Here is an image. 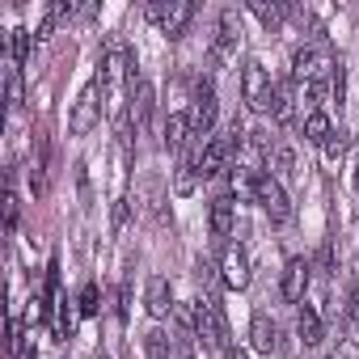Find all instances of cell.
<instances>
[{
  "label": "cell",
  "instance_id": "6da1fadb",
  "mask_svg": "<svg viewBox=\"0 0 359 359\" xmlns=\"http://www.w3.org/2000/svg\"><path fill=\"white\" fill-rule=\"evenodd\" d=\"M195 338L208 346V351H224L229 342V325H224V313L220 304L208 296V300H195Z\"/></svg>",
  "mask_w": 359,
  "mask_h": 359
},
{
  "label": "cell",
  "instance_id": "7a4b0ae2",
  "mask_svg": "<svg viewBox=\"0 0 359 359\" xmlns=\"http://www.w3.org/2000/svg\"><path fill=\"white\" fill-rule=\"evenodd\" d=\"M241 97L250 110H262L271 114V102H275V85L262 68V60H245V72H241Z\"/></svg>",
  "mask_w": 359,
  "mask_h": 359
},
{
  "label": "cell",
  "instance_id": "3957f363",
  "mask_svg": "<svg viewBox=\"0 0 359 359\" xmlns=\"http://www.w3.org/2000/svg\"><path fill=\"white\" fill-rule=\"evenodd\" d=\"M191 18H195L191 0H169V5L161 0V5H148V22H156L161 34H169V39H182L187 26H191Z\"/></svg>",
  "mask_w": 359,
  "mask_h": 359
},
{
  "label": "cell",
  "instance_id": "277c9868",
  "mask_svg": "<svg viewBox=\"0 0 359 359\" xmlns=\"http://www.w3.org/2000/svg\"><path fill=\"white\" fill-rule=\"evenodd\" d=\"M97 81H89L85 89H81V97L72 102V114H68V131L72 135H89L93 127H97V118H102V102H97Z\"/></svg>",
  "mask_w": 359,
  "mask_h": 359
},
{
  "label": "cell",
  "instance_id": "5b68a950",
  "mask_svg": "<svg viewBox=\"0 0 359 359\" xmlns=\"http://www.w3.org/2000/svg\"><path fill=\"white\" fill-rule=\"evenodd\" d=\"M220 283L229 292H245L250 287V254L241 241H229L224 245V258H220Z\"/></svg>",
  "mask_w": 359,
  "mask_h": 359
},
{
  "label": "cell",
  "instance_id": "8992f818",
  "mask_svg": "<svg viewBox=\"0 0 359 359\" xmlns=\"http://www.w3.org/2000/svg\"><path fill=\"white\" fill-rule=\"evenodd\" d=\"M338 64H334V55L325 51V47H300L296 55H292V72H296V81H325V72H334Z\"/></svg>",
  "mask_w": 359,
  "mask_h": 359
},
{
  "label": "cell",
  "instance_id": "52a82bcc",
  "mask_svg": "<svg viewBox=\"0 0 359 359\" xmlns=\"http://www.w3.org/2000/svg\"><path fill=\"white\" fill-rule=\"evenodd\" d=\"M216 89H212V81H199L195 85V102H191V131L199 135V140H208L212 135V127H216Z\"/></svg>",
  "mask_w": 359,
  "mask_h": 359
},
{
  "label": "cell",
  "instance_id": "ba28073f",
  "mask_svg": "<svg viewBox=\"0 0 359 359\" xmlns=\"http://www.w3.org/2000/svg\"><path fill=\"white\" fill-rule=\"evenodd\" d=\"M258 208L271 216V224H287V216H292V203H287V195H283V187L275 182V177L271 173H262L258 177Z\"/></svg>",
  "mask_w": 359,
  "mask_h": 359
},
{
  "label": "cell",
  "instance_id": "9c48e42d",
  "mask_svg": "<svg viewBox=\"0 0 359 359\" xmlns=\"http://www.w3.org/2000/svg\"><path fill=\"white\" fill-rule=\"evenodd\" d=\"M123 72H131V47H123L118 39H110V43H106V51H102L97 85H102V89H114V81H118Z\"/></svg>",
  "mask_w": 359,
  "mask_h": 359
},
{
  "label": "cell",
  "instance_id": "30bf717a",
  "mask_svg": "<svg viewBox=\"0 0 359 359\" xmlns=\"http://www.w3.org/2000/svg\"><path fill=\"white\" fill-rule=\"evenodd\" d=\"M237 43H241V26H237V18H233V13H224V18H220V26H216V43H212V51H208V64H212V68H220V64L237 51Z\"/></svg>",
  "mask_w": 359,
  "mask_h": 359
},
{
  "label": "cell",
  "instance_id": "8fae6325",
  "mask_svg": "<svg viewBox=\"0 0 359 359\" xmlns=\"http://www.w3.org/2000/svg\"><path fill=\"white\" fill-rule=\"evenodd\" d=\"M233 148H237V140H233V135H216V140H208V148H203V152H199V161H195L199 177H216V173L224 169V161L233 156Z\"/></svg>",
  "mask_w": 359,
  "mask_h": 359
},
{
  "label": "cell",
  "instance_id": "7c38bea8",
  "mask_svg": "<svg viewBox=\"0 0 359 359\" xmlns=\"http://www.w3.org/2000/svg\"><path fill=\"white\" fill-rule=\"evenodd\" d=\"M309 271H313V266H309L304 258H287V266H283V279H279V296H283V300H292V304H296V300H304V292H309V279H313Z\"/></svg>",
  "mask_w": 359,
  "mask_h": 359
},
{
  "label": "cell",
  "instance_id": "4fadbf2b",
  "mask_svg": "<svg viewBox=\"0 0 359 359\" xmlns=\"http://www.w3.org/2000/svg\"><path fill=\"white\" fill-rule=\"evenodd\" d=\"M152 106H156V93H152L148 81H140V85L131 89V110H127V118H131L135 131H148V123H152Z\"/></svg>",
  "mask_w": 359,
  "mask_h": 359
},
{
  "label": "cell",
  "instance_id": "5bb4252c",
  "mask_svg": "<svg viewBox=\"0 0 359 359\" xmlns=\"http://www.w3.org/2000/svg\"><path fill=\"white\" fill-rule=\"evenodd\" d=\"M187 140H195V131H191V114L173 110V114L165 118V148H169V152H182Z\"/></svg>",
  "mask_w": 359,
  "mask_h": 359
},
{
  "label": "cell",
  "instance_id": "9a60e30c",
  "mask_svg": "<svg viewBox=\"0 0 359 359\" xmlns=\"http://www.w3.org/2000/svg\"><path fill=\"white\" fill-rule=\"evenodd\" d=\"M148 313L152 317H169L173 313V292H169V279H161V275H152L148 279Z\"/></svg>",
  "mask_w": 359,
  "mask_h": 359
},
{
  "label": "cell",
  "instance_id": "2e32d148",
  "mask_svg": "<svg viewBox=\"0 0 359 359\" xmlns=\"http://www.w3.org/2000/svg\"><path fill=\"white\" fill-rule=\"evenodd\" d=\"M30 187H34V195H39V199L47 195V140H43V135H34V156H30Z\"/></svg>",
  "mask_w": 359,
  "mask_h": 359
},
{
  "label": "cell",
  "instance_id": "e0dca14e",
  "mask_svg": "<svg viewBox=\"0 0 359 359\" xmlns=\"http://www.w3.org/2000/svg\"><path fill=\"white\" fill-rule=\"evenodd\" d=\"M296 334H300V342L304 346H317L321 338H325V325H321V317H317V309H300V317H296Z\"/></svg>",
  "mask_w": 359,
  "mask_h": 359
},
{
  "label": "cell",
  "instance_id": "ac0fdd59",
  "mask_svg": "<svg viewBox=\"0 0 359 359\" xmlns=\"http://www.w3.org/2000/svg\"><path fill=\"white\" fill-rule=\"evenodd\" d=\"M250 338H254V351H275V346H279V330H275V321H271L266 313H258V317H254Z\"/></svg>",
  "mask_w": 359,
  "mask_h": 359
},
{
  "label": "cell",
  "instance_id": "d6986e66",
  "mask_svg": "<svg viewBox=\"0 0 359 359\" xmlns=\"http://www.w3.org/2000/svg\"><path fill=\"white\" fill-rule=\"evenodd\" d=\"M233 233V199L229 195H220L216 203H212V237L216 241H224Z\"/></svg>",
  "mask_w": 359,
  "mask_h": 359
},
{
  "label": "cell",
  "instance_id": "ffe728a7",
  "mask_svg": "<svg viewBox=\"0 0 359 359\" xmlns=\"http://www.w3.org/2000/svg\"><path fill=\"white\" fill-rule=\"evenodd\" d=\"M292 97H296L292 81H279V85H275V102H271V114H275L279 123H287V118H292Z\"/></svg>",
  "mask_w": 359,
  "mask_h": 359
},
{
  "label": "cell",
  "instance_id": "44dd1931",
  "mask_svg": "<svg viewBox=\"0 0 359 359\" xmlns=\"http://www.w3.org/2000/svg\"><path fill=\"white\" fill-rule=\"evenodd\" d=\"M334 135V127H330V118L321 114V110H313L309 118H304V140H313V144H325Z\"/></svg>",
  "mask_w": 359,
  "mask_h": 359
},
{
  "label": "cell",
  "instance_id": "7402d4cb",
  "mask_svg": "<svg viewBox=\"0 0 359 359\" xmlns=\"http://www.w3.org/2000/svg\"><path fill=\"white\" fill-rule=\"evenodd\" d=\"M144 351H148V359H169L173 355V342H169L165 330H148L144 334Z\"/></svg>",
  "mask_w": 359,
  "mask_h": 359
},
{
  "label": "cell",
  "instance_id": "603a6c76",
  "mask_svg": "<svg viewBox=\"0 0 359 359\" xmlns=\"http://www.w3.org/2000/svg\"><path fill=\"white\" fill-rule=\"evenodd\" d=\"M9 60H13L18 68L30 60V30H22V26H18V30H9Z\"/></svg>",
  "mask_w": 359,
  "mask_h": 359
},
{
  "label": "cell",
  "instance_id": "cb8c5ba5",
  "mask_svg": "<svg viewBox=\"0 0 359 359\" xmlns=\"http://www.w3.org/2000/svg\"><path fill=\"white\" fill-rule=\"evenodd\" d=\"M5 97H9V110H18L22 97H26V93H22V68H18L13 60H9V68H5Z\"/></svg>",
  "mask_w": 359,
  "mask_h": 359
},
{
  "label": "cell",
  "instance_id": "d4e9b609",
  "mask_svg": "<svg viewBox=\"0 0 359 359\" xmlns=\"http://www.w3.org/2000/svg\"><path fill=\"white\" fill-rule=\"evenodd\" d=\"M195 182H199L195 161H182V169H177V177H173V191H177V195H191V191H195Z\"/></svg>",
  "mask_w": 359,
  "mask_h": 359
},
{
  "label": "cell",
  "instance_id": "484cf974",
  "mask_svg": "<svg viewBox=\"0 0 359 359\" xmlns=\"http://www.w3.org/2000/svg\"><path fill=\"white\" fill-rule=\"evenodd\" d=\"M250 9H254V18H258L262 26H271V30H275V26L283 22V13H287L283 5H262V0H254V5H250Z\"/></svg>",
  "mask_w": 359,
  "mask_h": 359
},
{
  "label": "cell",
  "instance_id": "4316f807",
  "mask_svg": "<svg viewBox=\"0 0 359 359\" xmlns=\"http://www.w3.org/2000/svg\"><path fill=\"white\" fill-rule=\"evenodd\" d=\"M97 300H102V296H97V283H85V287H81V317H93V313L102 309Z\"/></svg>",
  "mask_w": 359,
  "mask_h": 359
},
{
  "label": "cell",
  "instance_id": "83f0119b",
  "mask_svg": "<svg viewBox=\"0 0 359 359\" xmlns=\"http://www.w3.org/2000/svg\"><path fill=\"white\" fill-rule=\"evenodd\" d=\"M127 220H131V199H114V216H110V229H114V233H123V229H127Z\"/></svg>",
  "mask_w": 359,
  "mask_h": 359
},
{
  "label": "cell",
  "instance_id": "f1b7e54d",
  "mask_svg": "<svg viewBox=\"0 0 359 359\" xmlns=\"http://www.w3.org/2000/svg\"><path fill=\"white\" fill-rule=\"evenodd\" d=\"M321 93H325V85H321V81H309V85L300 89V102L309 106V114L317 110V102H321Z\"/></svg>",
  "mask_w": 359,
  "mask_h": 359
},
{
  "label": "cell",
  "instance_id": "f546056e",
  "mask_svg": "<svg viewBox=\"0 0 359 359\" xmlns=\"http://www.w3.org/2000/svg\"><path fill=\"white\" fill-rule=\"evenodd\" d=\"M22 346H26V338H22V321H18V313L9 317V355H22Z\"/></svg>",
  "mask_w": 359,
  "mask_h": 359
},
{
  "label": "cell",
  "instance_id": "4dcf8cb0",
  "mask_svg": "<svg viewBox=\"0 0 359 359\" xmlns=\"http://www.w3.org/2000/svg\"><path fill=\"white\" fill-rule=\"evenodd\" d=\"M346 144H351V140H346V135H342V131H334V135H330V140H325V156H330V161H338V156H342V152H346Z\"/></svg>",
  "mask_w": 359,
  "mask_h": 359
},
{
  "label": "cell",
  "instance_id": "1f68e13d",
  "mask_svg": "<svg viewBox=\"0 0 359 359\" xmlns=\"http://www.w3.org/2000/svg\"><path fill=\"white\" fill-rule=\"evenodd\" d=\"M330 89H334V97H338V102L346 97V68H342V64L330 72Z\"/></svg>",
  "mask_w": 359,
  "mask_h": 359
},
{
  "label": "cell",
  "instance_id": "d6a6232c",
  "mask_svg": "<svg viewBox=\"0 0 359 359\" xmlns=\"http://www.w3.org/2000/svg\"><path fill=\"white\" fill-rule=\"evenodd\" d=\"M5 229H9V233L18 229V195H13V191H5Z\"/></svg>",
  "mask_w": 359,
  "mask_h": 359
},
{
  "label": "cell",
  "instance_id": "836d02e7",
  "mask_svg": "<svg viewBox=\"0 0 359 359\" xmlns=\"http://www.w3.org/2000/svg\"><path fill=\"white\" fill-rule=\"evenodd\" d=\"M292 165H296L292 148H275V169H279V173H292Z\"/></svg>",
  "mask_w": 359,
  "mask_h": 359
},
{
  "label": "cell",
  "instance_id": "e575fe53",
  "mask_svg": "<svg viewBox=\"0 0 359 359\" xmlns=\"http://www.w3.org/2000/svg\"><path fill=\"white\" fill-rule=\"evenodd\" d=\"M173 359H195V342H191L187 334L177 338V342H173Z\"/></svg>",
  "mask_w": 359,
  "mask_h": 359
},
{
  "label": "cell",
  "instance_id": "d590c367",
  "mask_svg": "<svg viewBox=\"0 0 359 359\" xmlns=\"http://www.w3.org/2000/svg\"><path fill=\"white\" fill-rule=\"evenodd\" d=\"M346 317H351V325L359 330V287H351V296H346Z\"/></svg>",
  "mask_w": 359,
  "mask_h": 359
},
{
  "label": "cell",
  "instance_id": "8d00e7d4",
  "mask_svg": "<svg viewBox=\"0 0 359 359\" xmlns=\"http://www.w3.org/2000/svg\"><path fill=\"white\" fill-rule=\"evenodd\" d=\"M355 191H359V165H355Z\"/></svg>",
  "mask_w": 359,
  "mask_h": 359
},
{
  "label": "cell",
  "instance_id": "74e56055",
  "mask_svg": "<svg viewBox=\"0 0 359 359\" xmlns=\"http://www.w3.org/2000/svg\"><path fill=\"white\" fill-rule=\"evenodd\" d=\"M229 359H245V355H241V351H233V355H229Z\"/></svg>",
  "mask_w": 359,
  "mask_h": 359
},
{
  "label": "cell",
  "instance_id": "f35d334b",
  "mask_svg": "<svg viewBox=\"0 0 359 359\" xmlns=\"http://www.w3.org/2000/svg\"><path fill=\"white\" fill-rule=\"evenodd\" d=\"M93 359H110V355H102V351H97V355H93Z\"/></svg>",
  "mask_w": 359,
  "mask_h": 359
},
{
  "label": "cell",
  "instance_id": "ab89813d",
  "mask_svg": "<svg viewBox=\"0 0 359 359\" xmlns=\"http://www.w3.org/2000/svg\"><path fill=\"white\" fill-rule=\"evenodd\" d=\"M330 359H338V355H330Z\"/></svg>",
  "mask_w": 359,
  "mask_h": 359
}]
</instances>
